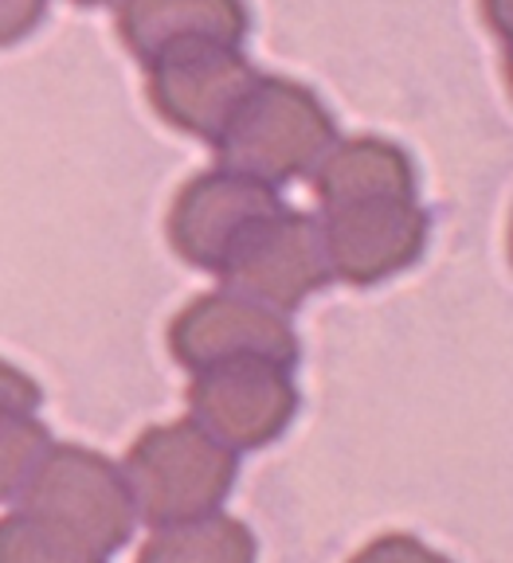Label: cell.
Instances as JSON below:
<instances>
[{
    "instance_id": "6da1fadb",
    "label": "cell",
    "mask_w": 513,
    "mask_h": 563,
    "mask_svg": "<svg viewBox=\"0 0 513 563\" xmlns=\"http://www.w3.org/2000/svg\"><path fill=\"white\" fill-rule=\"evenodd\" d=\"M334 145L337 125L310 87L279 75H259L212 150L223 168L279 188L318 173Z\"/></svg>"
},
{
    "instance_id": "7a4b0ae2",
    "label": "cell",
    "mask_w": 513,
    "mask_h": 563,
    "mask_svg": "<svg viewBox=\"0 0 513 563\" xmlns=\"http://www.w3.org/2000/svg\"><path fill=\"white\" fill-rule=\"evenodd\" d=\"M138 517L150 528L185 525V520L220 512L239 474L231 446L204 431L193 415L142 431L122 457Z\"/></svg>"
},
{
    "instance_id": "3957f363",
    "label": "cell",
    "mask_w": 513,
    "mask_h": 563,
    "mask_svg": "<svg viewBox=\"0 0 513 563\" xmlns=\"http://www.w3.org/2000/svg\"><path fill=\"white\" fill-rule=\"evenodd\" d=\"M20 509L40 512L52 525L67 528L102 555H114L130 544V532L138 525L130 482L122 466L87 446L55 442L40 470L32 474L28 489L20 493Z\"/></svg>"
},
{
    "instance_id": "277c9868",
    "label": "cell",
    "mask_w": 513,
    "mask_h": 563,
    "mask_svg": "<svg viewBox=\"0 0 513 563\" xmlns=\"http://www.w3.org/2000/svg\"><path fill=\"white\" fill-rule=\"evenodd\" d=\"M321 211L334 278L349 286H376L424 255L427 211L416 188H372L321 203Z\"/></svg>"
},
{
    "instance_id": "5b68a950",
    "label": "cell",
    "mask_w": 513,
    "mask_h": 563,
    "mask_svg": "<svg viewBox=\"0 0 513 563\" xmlns=\"http://www.w3.org/2000/svg\"><path fill=\"white\" fill-rule=\"evenodd\" d=\"M185 399L188 415L236 454L271 446L298 415V387L291 368L259 356L193 372Z\"/></svg>"
},
{
    "instance_id": "8992f818",
    "label": "cell",
    "mask_w": 513,
    "mask_h": 563,
    "mask_svg": "<svg viewBox=\"0 0 513 563\" xmlns=\"http://www.w3.org/2000/svg\"><path fill=\"white\" fill-rule=\"evenodd\" d=\"M216 278L223 290L263 301L279 313H294L314 290H321L334 278L321 220L291 208L275 211L231 251Z\"/></svg>"
},
{
    "instance_id": "52a82bcc",
    "label": "cell",
    "mask_w": 513,
    "mask_h": 563,
    "mask_svg": "<svg viewBox=\"0 0 513 563\" xmlns=\"http://www.w3.org/2000/svg\"><path fill=\"white\" fill-rule=\"evenodd\" d=\"M283 208L286 203L275 185L216 165L212 173L193 176L177 192L168 208L165 235L188 266L220 274L231 251Z\"/></svg>"
},
{
    "instance_id": "ba28073f",
    "label": "cell",
    "mask_w": 513,
    "mask_h": 563,
    "mask_svg": "<svg viewBox=\"0 0 513 563\" xmlns=\"http://www.w3.org/2000/svg\"><path fill=\"white\" fill-rule=\"evenodd\" d=\"M168 352L188 372L243 361V356L294 368L298 364V336H294L286 313L220 286V290L193 298L173 317Z\"/></svg>"
},
{
    "instance_id": "9c48e42d",
    "label": "cell",
    "mask_w": 513,
    "mask_h": 563,
    "mask_svg": "<svg viewBox=\"0 0 513 563\" xmlns=\"http://www.w3.org/2000/svg\"><path fill=\"white\" fill-rule=\"evenodd\" d=\"M255 82L259 70L239 47H193L153 63L150 102L168 125L216 145Z\"/></svg>"
},
{
    "instance_id": "30bf717a",
    "label": "cell",
    "mask_w": 513,
    "mask_h": 563,
    "mask_svg": "<svg viewBox=\"0 0 513 563\" xmlns=\"http://www.w3.org/2000/svg\"><path fill=\"white\" fill-rule=\"evenodd\" d=\"M118 35L150 70L193 47H239L248 35V9L243 0H118Z\"/></svg>"
},
{
    "instance_id": "8fae6325",
    "label": "cell",
    "mask_w": 513,
    "mask_h": 563,
    "mask_svg": "<svg viewBox=\"0 0 513 563\" xmlns=\"http://www.w3.org/2000/svg\"><path fill=\"white\" fill-rule=\"evenodd\" d=\"M372 188H416V168L400 145L384 137H353L329 150V157L314 173L318 203L346 200Z\"/></svg>"
},
{
    "instance_id": "7c38bea8",
    "label": "cell",
    "mask_w": 513,
    "mask_h": 563,
    "mask_svg": "<svg viewBox=\"0 0 513 563\" xmlns=\"http://www.w3.org/2000/svg\"><path fill=\"white\" fill-rule=\"evenodd\" d=\"M138 563H255V537L243 520L208 512L185 525L153 528Z\"/></svg>"
},
{
    "instance_id": "4fadbf2b",
    "label": "cell",
    "mask_w": 513,
    "mask_h": 563,
    "mask_svg": "<svg viewBox=\"0 0 513 563\" xmlns=\"http://www.w3.org/2000/svg\"><path fill=\"white\" fill-rule=\"evenodd\" d=\"M0 563H107V555L40 512L12 509L0 517Z\"/></svg>"
},
{
    "instance_id": "5bb4252c",
    "label": "cell",
    "mask_w": 513,
    "mask_h": 563,
    "mask_svg": "<svg viewBox=\"0 0 513 563\" xmlns=\"http://www.w3.org/2000/svg\"><path fill=\"white\" fill-rule=\"evenodd\" d=\"M52 446V431L36 419V411L0 404V501H20Z\"/></svg>"
},
{
    "instance_id": "9a60e30c",
    "label": "cell",
    "mask_w": 513,
    "mask_h": 563,
    "mask_svg": "<svg viewBox=\"0 0 513 563\" xmlns=\"http://www.w3.org/2000/svg\"><path fill=\"white\" fill-rule=\"evenodd\" d=\"M349 563H451V560L432 552V548L419 544L407 532H389V537H376L372 544H364Z\"/></svg>"
},
{
    "instance_id": "2e32d148",
    "label": "cell",
    "mask_w": 513,
    "mask_h": 563,
    "mask_svg": "<svg viewBox=\"0 0 513 563\" xmlns=\"http://www.w3.org/2000/svg\"><path fill=\"white\" fill-rule=\"evenodd\" d=\"M47 16V0H0V47L20 44Z\"/></svg>"
},
{
    "instance_id": "e0dca14e",
    "label": "cell",
    "mask_w": 513,
    "mask_h": 563,
    "mask_svg": "<svg viewBox=\"0 0 513 563\" xmlns=\"http://www.w3.org/2000/svg\"><path fill=\"white\" fill-rule=\"evenodd\" d=\"M0 404L20 407V411H36V407L44 404V391H40L32 376L12 368L9 361H0Z\"/></svg>"
},
{
    "instance_id": "ac0fdd59",
    "label": "cell",
    "mask_w": 513,
    "mask_h": 563,
    "mask_svg": "<svg viewBox=\"0 0 513 563\" xmlns=\"http://www.w3.org/2000/svg\"><path fill=\"white\" fill-rule=\"evenodd\" d=\"M487 24L494 27V35L505 44V52L513 47V0H482Z\"/></svg>"
},
{
    "instance_id": "d6986e66",
    "label": "cell",
    "mask_w": 513,
    "mask_h": 563,
    "mask_svg": "<svg viewBox=\"0 0 513 563\" xmlns=\"http://www.w3.org/2000/svg\"><path fill=\"white\" fill-rule=\"evenodd\" d=\"M75 4H83V9H95V4H110V0H75Z\"/></svg>"
},
{
    "instance_id": "ffe728a7",
    "label": "cell",
    "mask_w": 513,
    "mask_h": 563,
    "mask_svg": "<svg viewBox=\"0 0 513 563\" xmlns=\"http://www.w3.org/2000/svg\"><path fill=\"white\" fill-rule=\"evenodd\" d=\"M505 63H510V87H513V47H510V55H505Z\"/></svg>"
},
{
    "instance_id": "44dd1931",
    "label": "cell",
    "mask_w": 513,
    "mask_h": 563,
    "mask_svg": "<svg viewBox=\"0 0 513 563\" xmlns=\"http://www.w3.org/2000/svg\"><path fill=\"white\" fill-rule=\"evenodd\" d=\"M510 246H513V235H510ZM510 255H513V251H510Z\"/></svg>"
}]
</instances>
